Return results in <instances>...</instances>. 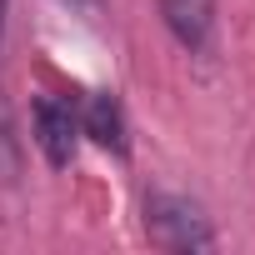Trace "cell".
<instances>
[{"label": "cell", "instance_id": "6da1fadb", "mask_svg": "<svg viewBox=\"0 0 255 255\" xmlns=\"http://www.w3.org/2000/svg\"><path fill=\"white\" fill-rule=\"evenodd\" d=\"M145 240L155 250L200 255V250H215V225L195 200H185L175 190H150L145 195Z\"/></svg>", "mask_w": 255, "mask_h": 255}, {"label": "cell", "instance_id": "7a4b0ae2", "mask_svg": "<svg viewBox=\"0 0 255 255\" xmlns=\"http://www.w3.org/2000/svg\"><path fill=\"white\" fill-rule=\"evenodd\" d=\"M30 140L45 155V165L65 170L75 160V145H80V110L70 100L35 95V105H30Z\"/></svg>", "mask_w": 255, "mask_h": 255}, {"label": "cell", "instance_id": "3957f363", "mask_svg": "<svg viewBox=\"0 0 255 255\" xmlns=\"http://www.w3.org/2000/svg\"><path fill=\"white\" fill-rule=\"evenodd\" d=\"M80 140H90L95 150H110V155L130 150V120H125V105L110 90L85 95V105H80Z\"/></svg>", "mask_w": 255, "mask_h": 255}, {"label": "cell", "instance_id": "277c9868", "mask_svg": "<svg viewBox=\"0 0 255 255\" xmlns=\"http://www.w3.org/2000/svg\"><path fill=\"white\" fill-rule=\"evenodd\" d=\"M165 30L175 35L180 50H205L215 30V0H155Z\"/></svg>", "mask_w": 255, "mask_h": 255}, {"label": "cell", "instance_id": "5b68a950", "mask_svg": "<svg viewBox=\"0 0 255 255\" xmlns=\"http://www.w3.org/2000/svg\"><path fill=\"white\" fill-rule=\"evenodd\" d=\"M20 165H25V145H20V135H15L10 105L0 100V180L15 185V180H20Z\"/></svg>", "mask_w": 255, "mask_h": 255}, {"label": "cell", "instance_id": "8992f818", "mask_svg": "<svg viewBox=\"0 0 255 255\" xmlns=\"http://www.w3.org/2000/svg\"><path fill=\"white\" fill-rule=\"evenodd\" d=\"M5 30H10V0H0V55H5Z\"/></svg>", "mask_w": 255, "mask_h": 255}]
</instances>
